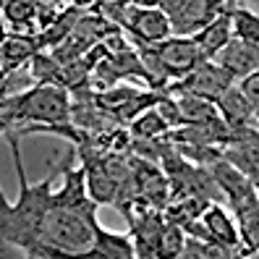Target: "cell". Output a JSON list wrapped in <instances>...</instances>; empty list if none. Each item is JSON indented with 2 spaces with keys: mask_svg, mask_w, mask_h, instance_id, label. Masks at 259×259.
<instances>
[{
  "mask_svg": "<svg viewBox=\"0 0 259 259\" xmlns=\"http://www.w3.org/2000/svg\"><path fill=\"white\" fill-rule=\"evenodd\" d=\"M231 87H236L231 73H228L225 68H220L215 60H202L186 79H181V81L167 87L165 95H191V97H199V100H207V102L218 105V100Z\"/></svg>",
  "mask_w": 259,
  "mask_h": 259,
  "instance_id": "5",
  "label": "cell"
},
{
  "mask_svg": "<svg viewBox=\"0 0 259 259\" xmlns=\"http://www.w3.org/2000/svg\"><path fill=\"white\" fill-rule=\"evenodd\" d=\"M167 131H170V128H167L162 115L157 113V108L144 113L142 118H136L131 123V134L136 136V139H144V142H155V139H160V136L167 134Z\"/></svg>",
  "mask_w": 259,
  "mask_h": 259,
  "instance_id": "18",
  "label": "cell"
},
{
  "mask_svg": "<svg viewBox=\"0 0 259 259\" xmlns=\"http://www.w3.org/2000/svg\"><path fill=\"white\" fill-rule=\"evenodd\" d=\"M173 100L178 105L181 123L184 126H207V123L220 118V110L215 102H207V100L191 97V95H176Z\"/></svg>",
  "mask_w": 259,
  "mask_h": 259,
  "instance_id": "15",
  "label": "cell"
},
{
  "mask_svg": "<svg viewBox=\"0 0 259 259\" xmlns=\"http://www.w3.org/2000/svg\"><path fill=\"white\" fill-rule=\"evenodd\" d=\"M42 53V45L37 39V34H16L8 32L3 37V48H0V68L3 76H13L19 71V66H24L26 60H34Z\"/></svg>",
  "mask_w": 259,
  "mask_h": 259,
  "instance_id": "9",
  "label": "cell"
},
{
  "mask_svg": "<svg viewBox=\"0 0 259 259\" xmlns=\"http://www.w3.org/2000/svg\"><path fill=\"white\" fill-rule=\"evenodd\" d=\"M71 100L63 87L42 84L3 97V128L8 123H37L45 128L68 126Z\"/></svg>",
  "mask_w": 259,
  "mask_h": 259,
  "instance_id": "3",
  "label": "cell"
},
{
  "mask_svg": "<svg viewBox=\"0 0 259 259\" xmlns=\"http://www.w3.org/2000/svg\"><path fill=\"white\" fill-rule=\"evenodd\" d=\"M233 8V6H231ZM231 8H228L220 19H215L207 29H202L194 39V45L199 48L202 58L204 60H215L223 50H225V45L233 39V24H231Z\"/></svg>",
  "mask_w": 259,
  "mask_h": 259,
  "instance_id": "10",
  "label": "cell"
},
{
  "mask_svg": "<svg viewBox=\"0 0 259 259\" xmlns=\"http://www.w3.org/2000/svg\"><path fill=\"white\" fill-rule=\"evenodd\" d=\"M251 259H259V254H254V256H251Z\"/></svg>",
  "mask_w": 259,
  "mask_h": 259,
  "instance_id": "23",
  "label": "cell"
},
{
  "mask_svg": "<svg viewBox=\"0 0 259 259\" xmlns=\"http://www.w3.org/2000/svg\"><path fill=\"white\" fill-rule=\"evenodd\" d=\"M231 24H233V34L241 42L249 45H259V16H254L246 8H231Z\"/></svg>",
  "mask_w": 259,
  "mask_h": 259,
  "instance_id": "17",
  "label": "cell"
},
{
  "mask_svg": "<svg viewBox=\"0 0 259 259\" xmlns=\"http://www.w3.org/2000/svg\"><path fill=\"white\" fill-rule=\"evenodd\" d=\"M238 233H241L243 254H259V218L241 223L238 225Z\"/></svg>",
  "mask_w": 259,
  "mask_h": 259,
  "instance_id": "19",
  "label": "cell"
},
{
  "mask_svg": "<svg viewBox=\"0 0 259 259\" xmlns=\"http://www.w3.org/2000/svg\"><path fill=\"white\" fill-rule=\"evenodd\" d=\"M87 259H139L134 249V241L126 233H113V231H105L100 228L97 241L92 251L87 254Z\"/></svg>",
  "mask_w": 259,
  "mask_h": 259,
  "instance_id": "12",
  "label": "cell"
},
{
  "mask_svg": "<svg viewBox=\"0 0 259 259\" xmlns=\"http://www.w3.org/2000/svg\"><path fill=\"white\" fill-rule=\"evenodd\" d=\"M123 32L134 39V48H155V45H162L165 39H170L173 34L170 21H167V16L157 6L142 8L136 3H131Z\"/></svg>",
  "mask_w": 259,
  "mask_h": 259,
  "instance_id": "6",
  "label": "cell"
},
{
  "mask_svg": "<svg viewBox=\"0 0 259 259\" xmlns=\"http://www.w3.org/2000/svg\"><path fill=\"white\" fill-rule=\"evenodd\" d=\"M178 259H207V254H204V249H202V241L189 238V241H186V246H184V251H181V256H178Z\"/></svg>",
  "mask_w": 259,
  "mask_h": 259,
  "instance_id": "22",
  "label": "cell"
},
{
  "mask_svg": "<svg viewBox=\"0 0 259 259\" xmlns=\"http://www.w3.org/2000/svg\"><path fill=\"white\" fill-rule=\"evenodd\" d=\"M100 228L102 225L97 223V202L92 196L79 202H66L55 196L53 209L42 220L34 249L50 254V259H87L97 241Z\"/></svg>",
  "mask_w": 259,
  "mask_h": 259,
  "instance_id": "1",
  "label": "cell"
},
{
  "mask_svg": "<svg viewBox=\"0 0 259 259\" xmlns=\"http://www.w3.org/2000/svg\"><path fill=\"white\" fill-rule=\"evenodd\" d=\"M186 231L176 223H165L162 233H160V243H157V256L155 259H178L181 251L186 246Z\"/></svg>",
  "mask_w": 259,
  "mask_h": 259,
  "instance_id": "16",
  "label": "cell"
},
{
  "mask_svg": "<svg viewBox=\"0 0 259 259\" xmlns=\"http://www.w3.org/2000/svg\"><path fill=\"white\" fill-rule=\"evenodd\" d=\"M6 139L11 144L13 165H16V173H19V202L8 204L3 199V241L8 243V246H19V249L29 251V249L37 246L42 220L53 209V199H55V194L50 191L53 173L45 176L39 184L32 186L26 181L24 165H21V152H19L16 134L6 131Z\"/></svg>",
  "mask_w": 259,
  "mask_h": 259,
  "instance_id": "2",
  "label": "cell"
},
{
  "mask_svg": "<svg viewBox=\"0 0 259 259\" xmlns=\"http://www.w3.org/2000/svg\"><path fill=\"white\" fill-rule=\"evenodd\" d=\"M238 89H241V95L246 97V102L254 108V113L259 118V71L251 73V76H246V79L238 84Z\"/></svg>",
  "mask_w": 259,
  "mask_h": 259,
  "instance_id": "21",
  "label": "cell"
},
{
  "mask_svg": "<svg viewBox=\"0 0 259 259\" xmlns=\"http://www.w3.org/2000/svg\"><path fill=\"white\" fill-rule=\"evenodd\" d=\"M37 3L34 0H6L3 19L16 34H39L37 29Z\"/></svg>",
  "mask_w": 259,
  "mask_h": 259,
  "instance_id": "14",
  "label": "cell"
},
{
  "mask_svg": "<svg viewBox=\"0 0 259 259\" xmlns=\"http://www.w3.org/2000/svg\"><path fill=\"white\" fill-rule=\"evenodd\" d=\"M218 110H220V118L225 120V126L231 128L233 134L246 131V126L256 118L254 108L246 102V97L241 95L238 84H236V87H231V89H228V92L218 100Z\"/></svg>",
  "mask_w": 259,
  "mask_h": 259,
  "instance_id": "11",
  "label": "cell"
},
{
  "mask_svg": "<svg viewBox=\"0 0 259 259\" xmlns=\"http://www.w3.org/2000/svg\"><path fill=\"white\" fill-rule=\"evenodd\" d=\"M152 50H155V55H157L160 66H162L170 84L186 79V76L204 60L199 48H196L194 39H189V37H170L162 45H155Z\"/></svg>",
  "mask_w": 259,
  "mask_h": 259,
  "instance_id": "7",
  "label": "cell"
},
{
  "mask_svg": "<svg viewBox=\"0 0 259 259\" xmlns=\"http://www.w3.org/2000/svg\"><path fill=\"white\" fill-rule=\"evenodd\" d=\"M157 8L170 21V32L176 37H196L207 29L215 19H220L223 13L231 8L225 3H215V0H162Z\"/></svg>",
  "mask_w": 259,
  "mask_h": 259,
  "instance_id": "4",
  "label": "cell"
},
{
  "mask_svg": "<svg viewBox=\"0 0 259 259\" xmlns=\"http://www.w3.org/2000/svg\"><path fill=\"white\" fill-rule=\"evenodd\" d=\"M202 225L207 228L209 238H215V241H220V243H228V246L243 251V249H241V233H238V228H236L233 218L228 215L223 207L209 204V207L204 209V215H202Z\"/></svg>",
  "mask_w": 259,
  "mask_h": 259,
  "instance_id": "13",
  "label": "cell"
},
{
  "mask_svg": "<svg viewBox=\"0 0 259 259\" xmlns=\"http://www.w3.org/2000/svg\"><path fill=\"white\" fill-rule=\"evenodd\" d=\"M202 249H204L207 259H238V256L243 254V251L228 246V243H220V241H215V238L202 241Z\"/></svg>",
  "mask_w": 259,
  "mask_h": 259,
  "instance_id": "20",
  "label": "cell"
},
{
  "mask_svg": "<svg viewBox=\"0 0 259 259\" xmlns=\"http://www.w3.org/2000/svg\"><path fill=\"white\" fill-rule=\"evenodd\" d=\"M215 63L233 76V81H243L246 76L259 71V45H249L241 39H231L225 50L215 58Z\"/></svg>",
  "mask_w": 259,
  "mask_h": 259,
  "instance_id": "8",
  "label": "cell"
}]
</instances>
